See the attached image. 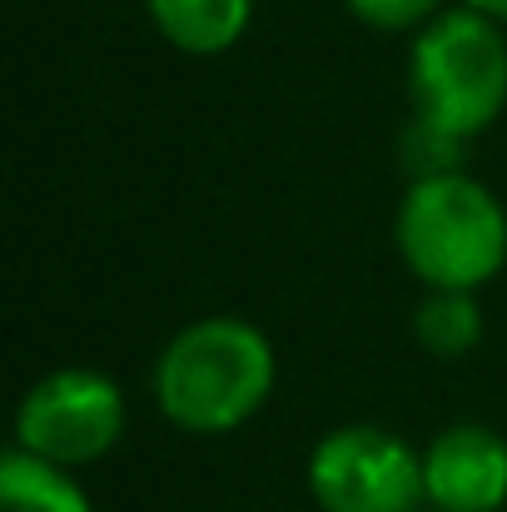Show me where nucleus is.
Here are the masks:
<instances>
[{
  "label": "nucleus",
  "instance_id": "f257e3e1",
  "mask_svg": "<svg viewBox=\"0 0 507 512\" xmlns=\"http://www.w3.org/2000/svg\"><path fill=\"white\" fill-rule=\"evenodd\" d=\"M279 358L264 329L234 314L184 324L155 363V403L174 428L214 438L244 428L274 393Z\"/></svg>",
  "mask_w": 507,
  "mask_h": 512
},
{
  "label": "nucleus",
  "instance_id": "f03ea898",
  "mask_svg": "<svg viewBox=\"0 0 507 512\" xmlns=\"http://www.w3.org/2000/svg\"><path fill=\"white\" fill-rule=\"evenodd\" d=\"M393 239L428 294H478L507 264V209L473 174H428L408 184Z\"/></svg>",
  "mask_w": 507,
  "mask_h": 512
},
{
  "label": "nucleus",
  "instance_id": "7ed1b4c3",
  "mask_svg": "<svg viewBox=\"0 0 507 512\" xmlns=\"http://www.w3.org/2000/svg\"><path fill=\"white\" fill-rule=\"evenodd\" d=\"M408 90H413L418 125H428L458 145L483 135L488 125H498V115L507 110L503 25L468 5L443 10L413 40Z\"/></svg>",
  "mask_w": 507,
  "mask_h": 512
},
{
  "label": "nucleus",
  "instance_id": "20e7f679",
  "mask_svg": "<svg viewBox=\"0 0 507 512\" xmlns=\"http://www.w3.org/2000/svg\"><path fill=\"white\" fill-rule=\"evenodd\" d=\"M125 433V393L100 368H55L25 388L15 408V448L55 463H100Z\"/></svg>",
  "mask_w": 507,
  "mask_h": 512
},
{
  "label": "nucleus",
  "instance_id": "39448f33",
  "mask_svg": "<svg viewBox=\"0 0 507 512\" xmlns=\"http://www.w3.org/2000/svg\"><path fill=\"white\" fill-rule=\"evenodd\" d=\"M309 493L324 512H413L423 493V453L373 423H348L309 453Z\"/></svg>",
  "mask_w": 507,
  "mask_h": 512
},
{
  "label": "nucleus",
  "instance_id": "423d86ee",
  "mask_svg": "<svg viewBox=\"0 0 507 512\" xmlns=\"http://www.w3.org/2000/svg\"><path fill=\"white\" fill-rule=\"evenodd\" d=\"M423 493L438 512H498L507 503V438L483 423L443 428L423 453Z\"/></svg>",
  "mask_w": 507,
  "mask_h": 512
},
{
  "label": "nucleus",
  "instance_id": "0eeeda50",
  "mask_svg": "<svg viewBox=\"0 0 507 512\" xmlns=\"http://www.w3.org/2000/svg\"><path fill=\"white\" fill-rule=\"evenodd\" d=\"M155 30L184 55H224L244 40L254 0H145Z\"/></svg>",
  "mask_w": 507,
  "mask_h": 512
},
{
  "label": "nucleus",
  "instance_id": "6e6552de",
  "mask_svg": "<svg viewBox=\"0 0 507 512\" xmlns=\"http://www.w3.org/2000/svg\"><path fill=\"white\" fill-rule=\"evenodd\" d=\"M0 512H95L90 493L70 478V468H55L25 448H10L0 458Z\"/></svg>",
  "mask_w": 507,
  "mask_h": 512
},
{
  "label": "nucleus",
  "instance_id": "1a4fd4ad",
  "mask_svg": "<svg viewBox=\"0 0 507 512\" xmlns=\"http://www.w3.org/2000/svg\"><path fill=\"white\" fill-rule=\"evenodd\" d=\"M413 334L433 358H463L483 339V309L478 294H428L413 314Z\"/></svg>",
  "mask_w": 507,
  "mask_h": 512
},
{
  "label": "nucleus",
  "instance_id": "9d476101",
  "mask_svg": "<svg viewBox=\"0 0 507 512\" xmlns=\"http://www.w3.org/2000/svg\"><path fill=\"white\" fill-rule=\"evenodd\" d=\"M443 0H348V10L373 25V30H413V25H433L443 10Z\"/></svg>",
  "mask_w": 507,
  "mask_h": 512
},
{
  "label": "nucleus",
  "instance_id": "9b49d317",
  "mask_svg": "<svg viewBox=\"0 0 507 512\" xmlns=\"http://www.w3.org/2000/svg\"><path fill=\"white\" fill-rule=\"evenodd\" d=\"M468 10H478V15H488V20H498L507 25V0H463Z\"/></svg>",
  "mask_w": 507,
  "mask_h": 512
}]
</instances>
